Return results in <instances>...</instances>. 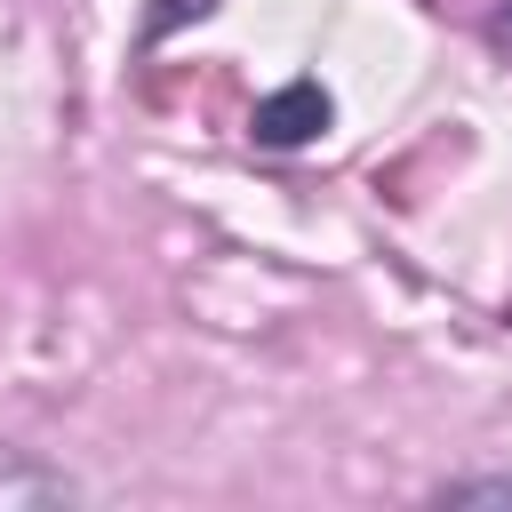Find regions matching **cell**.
I'll return each instance as SVG.
<instances>
[{"label":"cell","instance_id":"cell-1","mask_svg":"<svg viewBox=\"0 0 512 512\" xmlns=\"http://www.w3.org/2000/svg\"><path fill=\"white\" fill-rule=\"evenodd\" d=\"M336 120V104H328V88L320 80H288V88H272L264 104H256V144H272V152H288V144H312L320 128Z\"/></svg>","mask_w":512,"mask_h":512},{"label":"cell","instance_id":"cell-2","mask_svg":"<svg viewBox=\"0 0 512 512\" xmlns=\"http://www.w3.org/2000/svg\"><path fill=\"white\" fill-rule=\"evenodd\" d=\"M16 504H80V480L56 464H32V456H0V512H16Z\"/></svg>","mask_w":512,"mask_h":512},{"label":"cell","instance_id":"cell-3","mask_svg":"<svg viewBox=\"0 0 512 512\" xmlns=\"http://www.w3.org/2000/svg\"><path fill=\"white\" fill-rule=\"evenodd\" d=\"M432 504H456V512H472V504H512V472H488V480H440L432 488Z\"/></svg>","mask_w":512,"mask_h":512},{"label":"cell","instance_id":"cell-4","mask_svg":"<svg viewBox=\"0 0 512 512\" xmlns=\"http://www.w3.org/2000/svg\"><path fill=\"white\" fill-rule=\"evenodd\" d=\"M208 8H216V0H160V8H152V24H144V32H152V40H160V32H168V24H184V16H208Z\"/></svg>","mask_w":512,"mask_h":512},{"label":"cell","instance_id":"cell-5","mask_svg":"<svg viewBox=\"0 0 512 512\" xmlns=\"http://www.w3.org/2000/svg\"><path fill=\"white\" fill-rule=\"evenodd\" d=\"M488 32H496V40H504V48H512V0H504V8H496V16H488Z\"/></svg>","mask_w":512,"mask_h":512}]
</instances>
